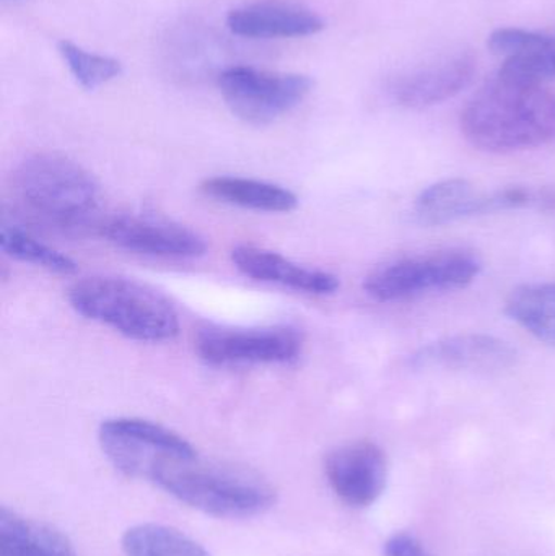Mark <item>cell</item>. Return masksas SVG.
Returning a JSON list of instances; mask_svg holds the SVG:
<instances>
[{"label": "cell", "mask_w": 555, "mask_h": 556, "mask_svg": "<svg viewBox=\"0 0 555 556\" xmlns=\"http://www.w3.org/2000/svg\"><path fill=\"white\" fill-rule=\"evenodd\" d=\"M462 130L476 149L514 153L555 139V93L499 74L466 104Z\"/></svg>", "instance_id": "1"}, {"label": "cell", "mask_w": 555, "mask_h": 556, "mask_svg": "<svg viewBox=\"0 0 555 556\" xmlns=\"http://www.w3.org/2000/svg\"><path fill=\"white\" fill-rule=\"evenodd\" d=\"M15 194L41 224L64 231L100 230V186L93 176L58 153H35L16 169Z\"/></svg>", "instance_id": "2"}, {"label": "cell", "mask_w": 555, "mask_h": 556, "mask_svg": "<svg viewBox=\"0 0 555 556\" xmlns=\"http://www.w3.org/2000/svg\"><path fill=\"white\" fill-rule=\"evenodd\" d=\"M67 298L75 313L127 339L165 342L179 332L175 306L159 291L129 278H84L72 285Z\"/></svg>", "instance_id": "3"}, {"label": "cell", "mask_w": 555, "mask_h": 556, "mask_svg": "<svg viewBox=\"0 0 555 556\" xmlns=\"http://www.w3.org/2000/svg\"><path fill=\"white\" fill-rule=\"evenodd\" d=\"M168 495L218 519H247L264 515L277 493L253 470L205 464L199 457L166 467L153 480Z\"/></svg>", "instance_id": "4"}, {"label": "cell", "mask_w": 555, "mask_h": 556, "mask_svg": "<svg viewBox=\"0 0 555 556\" xmlns=\"http://www.w3.org/2000/svg\"><path fill=\"white\" fill-rule=\"evenodd\" d=\"M98 441L117 472L150 482L166 467L198 457V451L181 434L142 418L104 420Z\"/></svg>", "instance_id": "5"}, {"label": "cell", "mask_w": 555, "mask_h": 556, "mask_svg": "<svg viewBox=\"0 0 555 556\" xmlns=\"http://www.w3.org/2000/svg\"><path fill=\"white\" fill-rule=\"evenodd\" d=\"M481 269V261L469 251H437L377 267L365 278L364 288L374 300L383 303L413 300L436 291L468 287Z\"/></svg>", "instance_id": "6"}, {"label": "cell", "mask_w": 555, "mask_h": 556, "mask_svg": "<svg viewBox=\"0 0 555 556\" xmlns=\"http://www.w3.org/2000/svg\"><path fill=\"white\" fill-rule=\"evenodd\" d=\"M312 78L302 74L234 67L218 78L222 98L238 119L269 124L299 106L310 91Z\"/></svg>", "instance_id": "7"}, {"label": "cell", "mask_w": 555, "mask_h": 556, "mask_svg": "<svg viewBox=\"0 0 555 556\" xmlns=\"http://www.w3.org/2000/svg\"><path fill=\"white\" fill-rule=\"evenodd\" d=\"M302 345L300 333L287 326L207 327L195 339L199 358L214 366L289 365Z\"/></svg>", "instance_id": "8"}, {"label": "cell", "mask_w": 555, "mask_h": 556, "mask_svg": "<svg viewBox=\"0 0 555 556\" xmlns=\"http://www.w3.org/2000/svg\"><path fill=\"white\" fill-rule=\"evenodd\" d=\"M101 237L114 247L146 256L192 260L207 251L204 238L185 225L147 214L116 215L101 222Z\"/></svg>", "instance_id": "9"}, {"label": "cell", "mask_w": 555, "mask_h": 556, "mask_svg": "<svg viewBox=\"0 0 555 556\" xmlns=\"http://www.w3.org/2000/svg\"><path fill=\"white\" fill-rule=\"evenodd\" d=\"M325 476L344 505L368 508L387 489V454L374 441L342 444L326 456Z\"/></svg>", "instance_id": "10"}, {"label": "cell", "mask_w": 555, "mask_h": 556, "mask_svg": "<svg viewBox=\"0 0 555 556\" xmlns=\"http://www.w3.org/2000/svg\"><path fill=\"white\" fill-rule=\"evenodd\" d=\"M518 353L510 343L488 333H459L429 343L413 353V368L499 375L514 368Z\"/></svg>", "instance_id": "11"}, {"label": "cell", "mask_w": 555, "mask_h": 556, "mask_svg": "<svg viewBox=\"0 0 555 556\" xmlns=\"http://www.w3.org/2000/svg\"><path fill=\"white\" fill-rule=\"evenodd\" d=\"M510 211L507 191L481 192L466 179H445L420 192L414 215L420 225L440 227L479 215Z\"/></svg>", "instance_id": "12"}, {"label": "cell", "mask_w": 555, "mask_h": 556, "mask_svg": "<svg viewBox=\"0 0 555 556\" xmlns=\"http://www.w3.org/2000/svg\"><path fill=\"white\" fill-rule=\"evenodd\" d=\"M227 25L244 38H302L321 31L325 20L292 0H260L231 10Z\"/></svg>", "instance_id": "13"}, {"label": "cell", "mask_w": 555, "mask_h": 556, "mask_svg": "<svg viewBox=\"0 0 555 556\" xmlns=\"http://www.w3.org/2000/svg\"><path fill=\"white\" fill-rule=\"evenodd\" d=\"M475 59L453 55L400 75L391 85V94L404 108L422 110L458 94L471 84Z\"/></svg>", "instance_id": "14"}, {"label": "cell", "mask_w": 555, "mask_h": 556, "mask_svg": "<svg viewBox=\"0 0 555 556\" xmlns=\"http://www.w3.org/2000/svg\"><path fill=\"white\" fill-rule=\"evenodd\" d=\"M231 263L238 273L266 283L280 285L302 293L332 294L338 291L339 278L325 270L300 266L274 251L264 248L237 247L231 251Z\"/></svg>", "instance_id": "15"}, {"label": "cell", "mask_w": 555, "mask_h": 556, "mask_svg": "<svg viewBox=\"0 0 555 556\" xmlns=\"http://www.w3.org/2000/svg\"><path fill=\"white\" fill-rule=\"evenodd\" d=\"M489 46L504 58L499 74L515 80L544 85L555 78V36L501 28L492 33Z\"/></svg>", "instance_id": "16"}, {"label": "cell", "mask_w": 555, "mask_h": 556, "mask_svg": "<svg viewBox=\"0 0 555 556\" xmlns=\"http://www.w3.org/2000/svg\"><path fill=\"white\" fill-rule=\"evenodd\" d=\"M201 191L207 198L247 211L287 214L295 211L299 205V198L283 186L238 176H214L204 179Z\"/></svg>", "instance_id": "17"}, {"label": "cell", "mask_w": 555, "mask_h": 556, "mask_svg": "<svg viewBox=\"0 0 555 556\" xmlns=\"http://www.w3.org/2000/svg\"><path fill=\"white\" fill-rule=\"evenodd\" d=\"M0 556H77L64 534L51 526L0 509Z\"/></svg>", "instance_id": "18"}, {"label": "cell", "mask_w": 555, "mask_h": 556, "mask_svg": "<svg viewBox=\"0 0 555 556\" xmlns=\"http://www.w3.org/2000/svg\"><path fill=\"white\" fill-rule=\"evenodd\" d=\"M505 313L531 336L555 346V283L515 288L505 303Z\"/></svg>", "instance_id": "19"}, {"label": "cell", "mask_w": 555, "mask_h": 556, "mask_svg": "<svg viewBox=\"0 0 555 556\" xmlns=\"http://www.w3.org/2000/svg\"><path fill=\"white\" fill-rule=\"evenodd\" d=\"M121 547L126 556H211L185 532L162 525L134 526Z\"/></svg>", "instance_id": "20"}, {"label": "cell", "mask_w": 555, "mask_h": 556, "mask_svg": "<svg viewBox=\"0 0 555 556\" xmlns=\"http://www.w3.org/2000/svg\"><path fill=\"white\" fill-rule=\"evenodd\" d=\"M0 248L7 256L41 267L49 273L72 276L78 269L77 264L71 257L49 244L36 240L28 231L22 230L15 225H3L0 230Z\"/></svg>", "instance_id": "21"}, {"label": "cell", "mask_w": 555, "mask_h": 556, "mask_svg": "<svg viewBox=\"0 0 555 556\" xmlns=\"http://www.w3.org/2000/svg\"><path fill=\"white\" fill-rule=\"evenodd\" d=\"M58 49L75 80L87 90H94L123 74V64L117 59L85 51L67 39L59 41Z\"/></svg>", "instance_id": "22"}, {"label": "cell", "mask_w": 555, "mask_h": 556, "mask_svg": "<svg viewBox=\"0 0 555 556\" xmlns=\"http://www.w3.org/2000/svg\"><path fill=\"white\" fill-rule=\"evenodd\" d=\"M384 556H436L430 554L414 535L400 534L391 535L383 545Z\"/></svg>", "instance_id": "23"}]
</instances>
